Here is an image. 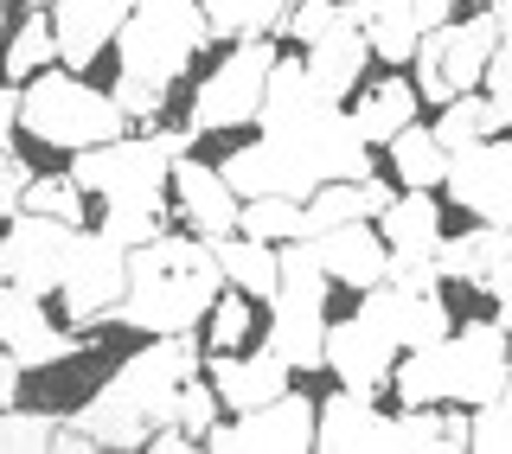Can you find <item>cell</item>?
I'll return each instance as SVG.
<instances>
[{"label":"cell","mask_w":512,"mask_h":454,"mask_svg":"<svg viewBox=\"0 0 512 454\" xmlns=\"http://www.w3.org/2000/svg\"><path fill=\"white\" fill-rule=\"evenodd\" d=\"M192 154V128H148V135H116L77 148L71 180L90 199L116 205V212H167V186H173V160Z\"/></svg>","instance_id":"obj_3"},{"label":"cell","mask_w":512,"mask_h":454,"mask_svg":"<svg viewBox=\"0 0 512 454\" xmlns=\"http://www.w3.org/2000/svg\"><path fill=\"white\" fill-rule=\"evenodd\" d=\"M212 39V26H205V7L199 0H135V13L122 20L116 32V77H135V84H154L167 90L186 77L192 52Z\"/></svg>","instance_id":"obj_6"},{"label":"cell","mask_w":512,"mask_h":454,"mask_svg":"<svg viewBox=\"0 0 512 454\" xmlns=\"http://www.w3.org/2000/svg\"><path fill=\"white\" fill-rule=\"evenodd\" d=\"M84 199H90V192L77 186L71 173H32L20 212H45V218H64V224H84Z\"/></svg>","instance_id":"obj_36"},{"label":"cell","mask_w":512,"mask_h":454,"mask_svg":"<svg viewBox=\"0 0 512 454\" xmlns=\"http://www.w3.org/2000/svg\"><path fill=\"white\" fill-rule=\"evenodd\" d=\"M13 128H20V84H0V148H13Z\"/></svg>","instance_id":"obj_45"},{"label":"cell","mask_w":512,"mask_h":454,"mask_svg":"<svg viewBox=\"0 0 512 454\" xmlns=\"http://www.w3.org/2000/svg\"><path fill=\"white\" fill-rule=\"evenodd\" d=\"M276 256H282V282L269 295V339L263 346L288 371H314V365H327V288H333V275L320 269L308 237H288Z\"/></svg>","instance_id":"obj_5"},{"label":"cell","mask_w":512,"mask_h":454,"mask_svg":"<svg viewBox=\"0 0 512 454\" xmlns=\"http://www.w3.org/2000/svg\"><path fill=\"white\" fill-rule=\"evenodd\" d=\"M391 167H397V180L416 186V192H436L448 180V148L436 141V128H423V122H410V128H397L391 141Z\"/></svg>","instance_id":"obj_29"},{"label":"cell","mask_w":512,"mask_h":454,"mask_svg":"<svg viewBox=\"0 0 512 454\" xmlns=\"http://www.w3.org/2000/svg\"><path fill=\"white\" fill-rule=\"evenodd\" d=\"M77 243H84V224H64L45 212L7 218V231H0V282H20L32 295H58Z\"/></svg>","instance_id":"obj_10"},{"label":"cell","mask_w":512,"mask_h":454,"mask_svg":"<svg viewBox=\"0 0 512 454\" xmlns=\"http://www.w3.org/2000/svg\"><path fill=\"white\" fill-rule=\"evenodd\" d=\"M493 45H500V20H493V13L442 20L436 32H423V45H416V58H410L416 96H423V103H455L461 90H480Z\"/></svg>","instance_id":"obj_7"},{"label":"cell","mask_w":512,"mask_h":454,"mask_svg":"<svg viewBox=\"0 0 512 454\" xmlns=\"http://www.w3.org/2000/svg\"><path fill=\"white\" fill-rule=\"evenodd\" d=\"M378 231L391 243V275L384 282H404V288H442L436 250H442V205L436 192H416L404 186L391 205L378 212Z\"/></svg>","instance_id":"obj_11"},{"label":"cell","mask_w":512,"mask_h":454,"mask_svg":"<svg viewBox=\"0 0 512 454\" xmlns=\"http://www.w3.org/2000/svg\"><path fill=\"white\" fill-rule=\"evenodd\" d=\"M288 371L276 352H250V359H237V352H212V391L224 397V410H256V403H269V397H282L288 391Z\"/></svg>","instance_id":"obj_24"},{"label":"cell","mask_w":512,"mask_h":454,"mask_svg":"<svg viewBox=\"0 0 512 454\" xmlns=\"http://www.w3.org/2000/svg\"><path fill=\"white\" fill-rule=\"evenodd\" d=\"M237 231H244V237H263V243H288V237H308V218H301V199L263 192V199H244Z\"/></svg>","instance_id":"obj_34"},{"label":"cell","mask_w":512,"mask_h":454,"mask_svg":"<svg viewBox=\"0 0 512 454\" xmlns=\"http://www.w3.org/2000/svg\"><path fill=\"white\" fill-rule=\"evenodd\" d=\"M372 295L384 301V320H391L397 346H436V339L448 333V301L442 288H404V282H378Z\"/></svg>","instance_id":"obj_25"},{"label":"cell","mask_w":512,"mask_h":454,"mask_svg":"<svg viewBox=\"0 0 512 454\" xmlns=\"http://www.w3.org/2000/svg\"><path fill=\"white\" fill-rule=\"evenodd\" d=\"M103 237H116L122 250H141V243L160 237V212H116V205H109V212H103Z\"/></svg>","instance_id":"obj_42"},{"label":"cell","mask_w":512,"mask_h":454,"mask_svg":"<svg viewBox=\"0 0 512 454\" xmlns=\"http://www.w3.org/2000/svg\"><path fill=\"white\" fill-rule=\"evenodd\" d=\"M218 416H224V397H218L205 378H186V384H180V410H173V423H180L186 435H199V442H205V429H212Z\"/></svg>","instance_id":"obj_39"},{"label":"cell","mask_w":512,"mask_h":454,"mask_svg":"<svg viewBox=\"0 0 512 454\" xmlns=\"http://www.w3.org/2000/svg\"><path fill=\"white\" fill-rule=\"evenodd\" d=\"M122 288H128V250L103 231H84V243H77V256H71V275H64V288H58L64 320H71L77 333L103 327V320L116 314Z\"/></svg>","instance_id":"obj_13"},{"label":"cell","mask_w":512,"mask_h":454,"mask_svg":"<svg viewBox=\"0 0 512 454\" xmlns=\"http://www.w3.org/2000/svg\"><path fill=\"white\" fill-rule=\"evenodd\" d=\"M218 295H224V269H218L212 237L160 231L154 243L128 250V288L109 320H122L135 333H192V327H205Z\"/></svg>","instance_id":"obj_2"},{"label":"cell","mask_w":512,"mask_h":454,"mask_svg":"<svg viewBox=\"0 0 512 454\" xmlns=\"http://www.w3.org/2000/svg\"><path fill=\"white\" fill-rule=\"evenodd\" d=\"M384 429H391V416L378 410V397H359V391H346L340 384V397H327L314 410V448H327V454H372L384 448Z\"/></svg>","instance_id":"obj_22"},{"label":"cell","mask_w":512,"mask_h":454,"mask_svg":"<svg viewBox=\"0 0 512 454\" xmlns=\"http://www.w3.org/2000/svg\"><path fill=\"white\" fill-rule=\"evenodd\" d=\"M250 333H256V301L244 295V288L224 282V295L212 301V314H205V346H212V352H237Z\"/></svg>","instance_id":"obj_35"},{"label":"cell","mask_w":512,"mask_h":454,"mask_svg":"<svg viewBox=\"0 0 512 454\" xmlns=\"http://www.w3.org/2000/svg\"><path fill=\"white\" fill-rule=\"evenodd\" d=\"M199 378V339L192 333H148V346L96 391L71 423H84L96 448H148L160 423H173L180 410V384Z\"/></svg>","instance_id":"obj_1"},{"label":"cell","mask_w":512,"mask_h":454,"mask_svg":"<svg viewBox=\"0 0 512 454\" xmlns=\"http://www.w3.org/2000/svg\"><path fill=\"white\" fill-rule=\"evenodd\" d=\"M301 64H308V77H314L327 96H340V103L359 90V71L372 64V39H365V26H359V13H352V0H346V20L333 26L327 39H314Z\"/></svg>","instance_id":"obj_23"},{"label":"cell","mask_w":512,"mask_h":454,"mask_svg":"<svg viewBox=\"0 0 512 454\" xmlns=\"http://www.w3.org/2000/svg\"><path fill=\"white\" fill-rule=\"evenodd\" d=\"M173 205H180V218L192 224L199 237H231L237 231V212H244V199L231 192V180H224V167H205V160L180 154L173 160Z\"/></svg>","instance_id":"obj_20"},{"label":"cell","mask_w":512,"mask_h":454,"mask_svg":"<svg viewBox=\"0 0 512 454\" xmlns=\"http://www.w3.org/2000/svg\"><path fill=\"white\" fill-rule=\"evenodd\" d=\"M480 90L493 96L500 122L512 128V32H500V45H493V58H487V77H480Z\"/></svg>","instance_id":"obj_41"},{"label":"cell","mask_w":512,"mask_h":454,"mask_svg":"<svg viewBox=\"0 0 512 454\" xmlns=\"http://www.w3.org/2000/svg\"><path fill=\"white\" fill-rule=\"evenodd\" d=\"M269 71H276V45L269 39H237L231 58H218V71L192 96V135H224V128H244L263 109Z\"/></svg>","instance_id":"obj_8"},{"label":"cell","mask_w":512,"mask_h":454,"mask_svg":"<svg viewBox=\"0 0 512 454\" xmlns=\"http://www.w3.org/2000/svg\"><path fill=\"white\" fill-rule=\"evenodd\" d=\"M26 186H32V167L13 148H0V224L7 218H20V205H26Z\"/></svg>","instance_id":"obj_44"},{"label":"cell","mask_w":512,"mask_h":454,"mask_svg":"<svg viewBox=\"0 0 512 454\" xmlns=\"http://www.w3.org/2000/svg\"><path fill=\"white\" fill-rule=\"evenodd\" d=\"M487 13L500 20V32H512V0H487Z\"/></svg>","instance_id":"obj_48"},{"label":"cell","mask_w":512,"mask_h":454,"mask_svg":"<svg viewBox=\"0 0 512 454\" xmlns=\"http://www.w3.org/2000/svg\"><path fill=\"white\" fill-rule=\"evenodd\" d=\"M397 359H404V346H397L391 320H384V301L372 295V288H365L359 314H346V320H327V371L346 384V391H359V397H378L384 384H391Z\"/></svg>","instance_id":"obj_9"},{"label":"cell","mask_w":512,"mask_h":454,"mask_svg":"<svg viewBox=\"0 0 512 454\" xmlns=\"http://www.w3.org/2000/svg\"><path fill=\"white\" fill-rule=\"evenodd\" d=\"M20 128L45 148H96V141L128 135V116L109 90H90L71 64H45L39 77L20 84Z\"/></svg>","instance_id":"obj_4"},{"label":"cell","mask_w":512,"mask_h":454,"mask_svg":"<svg viewBox=\"0 0 512 454\" xmlns=\"http://www.w3.org/2000/svg\"><path fill=\"white\" fill-rule=\"evenodd\" d=\"M512 378V352H506V327L500 320H468V327L442 333V397L474 410L487 403L500 384Z\"/></svg>","instance_id":"obj_12"},{"label":"cell","mask_w":512,"mask_h":454,"mask_svg":"<svg viewBox=\"0 0 512 454\" xmlns=\"http://www.w3.org/2000/svg\"><path fill=\"white\" fill-rule=\"evenodd\" d=\"M212 39H276L295 0H199Z\"/></svg>","instance_id":"obj_30"},{"label":"cell","mask_w":512,"mask_h":454,"mask_svg":"<svg viewBox=\"0 0 512 454\" xmlns=\"http://www.w3.org/2000/svg\"><path fill=\"white\" fill-rule=\"evenodd\" d=\"M58 435V416L52 410H0V454H45Z\"/></svg>","instance_id":"obj_38"},{"label":"cell","mask_w":512,"mask_h":454,"mask_svg":"<svg viewBox=\"0 0 512 454\" xmlns=\"http://www.w3.org/2000/svg\"><path fill=\"white\" fill-rule=\"evenodd\" d=\"M461 448H468V416L448 410V454H461Z\"/></svg>","instance_id":"obj_47"},{"label":"cell","mask_w":512,"mask_h":454,"mask_svg":"<svg viewBox=\"0 0 512 454\" xmlns=\"http://www.w3.org/2000/svg\"><path fill=\"white\" fill-rule=\"evenodd\" d=\"M436 269L442 282H468L474 295L506 301L512 295V224H474L461 237H442Z\"/></svg>","instance_id":"obj_17"},{"label":"cell","mask_w":512,"mask_h":454,"mask_svg":"<svg viewBox=\"0 0 512 454\" xmlns=\"http://www.w3.org/2000/svg\"><path fill=\"white\" fill-rule=\"evenodd\" d=\"M116 109L128 122H160V109H167V90H154V84H135V77H116Z\"/></svg>","instance_id":"obj_43"},{"label":"cell","mask_w":512,"mask_h":454,"mask_svg":"<svg viewBox=\"0 0 512 454\" xmlns=\"http://www.w3.org/2000/svg\"><path fill=\"white\" fill-rule=\"evenodd\" d=\"M314 410L320 403H308L301 391H282V397L256 403V410H237V423H212L199 448H212V454H237V448L301 454V448H314Z\"/></svg>","instance_id":"obj_14"},{"label":"cell","mask_w":512,"mask_h":454,"mask_svg":"<svg viewBox=\"0 0 512 454\" xmlns=\"http://www.w3.org/2000/svg\"><path fill=\"white\" fill-rule=\"evenodd\" d=\"M416 103H423V96H416L410 77H384V84L359 90V109H352V122H359L365 148H384L397 128H410V122H416Z\"/></svg>","instance_id":"obj_28"},{"label":"cell","mask_w":512,"mask_h":454,"mask_svg":"<svg viewBox=\"0 0 512 454\" xmlns=\"http://www.w3.org/2000/svg\"><path fill=\"white\" fill-rule=\"evenodd\" d=\"M20 7H58V0H20Z\"/></svg>","instance_id":"obj_49"},{"label":"cell","mask_w":512,"mask_h":454,"mask_svg":"<svg viewBox=\"0 0 512 454\" xmlns=\"http://www.w3.org/2000/svg\"><path fill=\"white\" fill-rule=\"evenodd\" d=\"M391 454H448V410L442 403H404V416H391L384 429Z\"/></svg>","instance_id":"obj_33"},{"label":"cell","mask_w":512,"mask_h":454,"mask_svg":"<svg viewBox=\"0 0 512 454\" xmlns=\"http://www.w3.org/2000/svg\"><path fill=\"white\" fill-rule=\"evenodd\" d=\"M340 20H346V0H295L282 32H295L301 45H314V39H327V32L340 26Z\"/></svg>","instance_id":"obj_40"},{"label":"cell","mask_w":512,"mask_h":454,"mask_svg":"<svg viewBox=\"0 0 512 454\" xmlns=\"http://www.w3.org/2000/svg\"><path fill=\"white\" fill-rule=\"evenodd\" d=\"M0 346L20 359V371H45V365L77 359V352H84V333L52 327L45 295H32L20 282H0Z\"/></svg>","instance_id":"obj_16"},{"label":"cell","mask_w":512,"mask_h":454,"mask_svg":"<svg viewBox=\"0 0 512 454\" xmlns=\"http://www.w3.org/2000/svg\"><path fill=\"white\" fill-rule=\"evenodd\" d=\"M455 7L461 0H352L365 39H372V58H384V64H410L423 32L455 20Z\"/></svg>","instance_id":"obj_18"},{"label":"cell","mask_w":512,"mask_h":454,"mask_svg":"<svg viewBox=\"0 0 512 454\" xmlns=\"http://www.w3.org/2000/svg\"><path fill=\"white\" fill-rule=\"evenodd\" d=\"M58 58V32H52V7H32L26 20H20V32L7 39V84H26V77H39L45 64Z\"/></svg>","instance_id":"obj_32"},{"label":"cell","mask_w":512,"mask_h":454,"mask_svg":"<svg viewBox=\"0 0 512 454\" xmlns=\"http://www.w3.org/2000/svg\"><path fill=\"white\" fill-rule=\"evenodd\" d=\"M442 192L480 224H512V135H487L448 154Z\"/></svg>","instance_id":"obj_15"},{"label":"cell","mask_w":512,"mask_h":454,"mask_svg":"<svg viewBox=\"0 0 512 454\" xmlns=\"http://www.w3.org/2000/svg\"><path fill=\"white\" fill-rule=\"evenodd\" d=\"M212 250H218V269H224V282H231V288H244L250 301H269V295H276V282H282V256H276V243L231 231V237H218Z\"/></svg>","instance_id":"obj_27"},{"label":"cell","mask_w":512,"mask_h":454,"mask_svg":"<svg viewBox=\"0 0 512 454\" xmlns=\"http://www.w3.org/2000/svg\"><path fill=\"white\" fill-rule=\"evenodd\" d=\"M314 243V256H320V269L333 275V282H346V288H378L384 275H391V243H384V231L372 218H352V224H327Z\"/></svg>","instance_id":"obj_19"},{"label":"cell","mask_w":512,"mask_h":454,"mask_svg":"<svg viewBox=\"0 0 512 454\" xmlns=\"http://www.w3.org/2000/svg\"><path fill=\"white\" fill-rule=\"evenodd\" d=\"M0 20H7V0H0Z\"/></svg>","instance_id":"obj_50"},{"label":"cell","mask_w":512,"mask_h":454,"mask_svg":"<svg viewBox=\"0 0 512 454\" xmlns=\"http://www.w3.org/2000/svg\"><path fill=\"white\" fill-rule=\"evenodd\" d=\"M20 378H26V371H20V359H13V352L0 346V410H7V403L20 397Z\"/></svg>","instance_id":"obj_46"},{"label":"cell","mask_w":512,"mask_h":454,"mask_svg":"<svg viewBox=\"0 0 512 454\" xmlns=\"http://www.w3.org/2000/svg\"><path fill=\"white\" fill-rule=\"evenodd\" d=\"M468 448H480V454H512V378H506L487 403H474V416H468Z\"/></svg>","instance_id":"obj_37"},{"label":"cell","mask_w":512,"mask_h":454,"mask_svg":"<svg viewBox=\"0 0 512 454\" xmlns=\"http://www.w3.org/2000/svg\"><path fill=\"white\" fill-rule=\"evenodd\" d=\"M135 13V0H58L52 7V32H58V64L84 71L103 58V45H116L122 20Z\"/></svg>","instance_id":"obj_21"},{"label":"cell","mask_w":512,"mask_h":454,"mask_svg":"<svg viewBox=\"0 0 512 454\" xmlns=\"http://www.w3.org/2000/svg\"><path fill=\"white\" fill-rule=\"evenodd\" d=\"M391 199H397V192L384 186V180H372V173H365V180H327L320 192H308V199H301V218H308V237H320L327 224L378 218Z\"/></svg>","instance_id":"obj_26"},{"label":"cell","mask_w":512,"mask_h":454,"mask_svg":"<svg viewBox=\"0 0 512 454\" xmlns=\"http://www.w3.org/2000/svg\"><path fill=\"white\" fill-rule=\"evenodd\" d=\"M500 109H493V96L487 90H461L455 103H442V122H436V141L448 154L455 148H468V141H487V135H500Z\"/></svg>","instance_id":"obj_31"}]
</instances>
